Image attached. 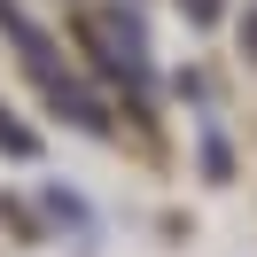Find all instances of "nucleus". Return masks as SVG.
<instances>
[{"label":"nucleus","mask_w":257,"mask_h":257,"mask_svg":"<svg viewBox=\"0 0 257 257\" xmlns=\"http://www.w3.org/2000/svg\"><path fill=\"white\" fill-rule=\"evenodd\" d=\"M0 148H8V156H32V133H24L8 109H0Z\"/></svg>","instance_id":"f03ea898"},{"label":"nucleus","mask_w":257,"mask_h":257,"mask_svg":"<svg viewBox=\"0 0 257 257\" xmlns=\"http://www.w3.org/2000/svg\"><path fill=\"white\" fill-rule=\"evenodd\" d=\"M86 55H94L125 94H148V78H156V55H148V32H141L133 8H94V16H86Z\"/></svg>","instance_id":"f257e3e1"},{"label":"nucleus","mask_w":257,"mask_h":257,"mask_svg":"<svg viewBox=\"0 0 257 257\" xmlns=\"http://www.w3.org/2000/svg\"><path fill=\"white\" fill-rule=\"evenodd\" d=\"M179 8H187L195 24H218V8H226V0H179Z\"/></svg>","instance_id":"7ed1b4c3"}]
</instances>
